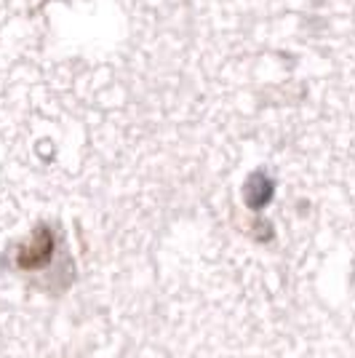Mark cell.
I'll return each mask as SVG.
<instances>
[{"label": "cell", "instance_id": "6da1fadb", "mask_svg": "<svg viewBox=\"0 0 355 358\" xmlns=\"http://www.w3.org/2000/svg\"><path fill=\"white\" fill-rule=\"evenodd\" d=\"M6 259L19 273L43 275L48 281H51V275H61L64 265H70V257L61 243V233L51 222L35 224L30 236L19 241L14 249L6 254Z\"/></svg>", "mask_w": 355, "mask_h": 358}]
</instances>
